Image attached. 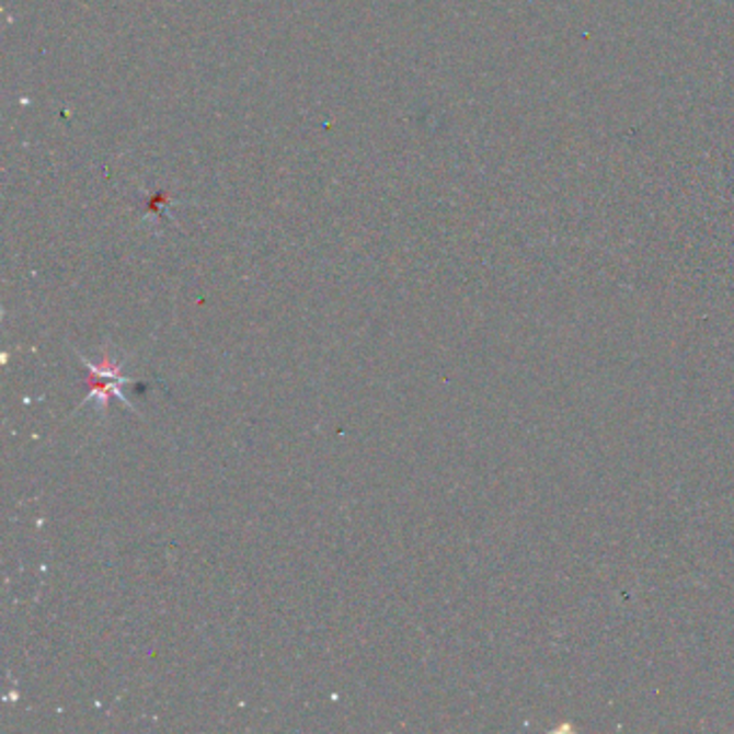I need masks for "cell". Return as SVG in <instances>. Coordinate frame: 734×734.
I'll return each instance as SVG.
<instances>
[{"instance_id": "6da1fadb", "label": "cell", "mask_w": 734, "mask_h": 734, "mask_svg": "<svg viewBox=\"0 0 734 734\" xmlns=\"http://www.w3.org/2000/svg\"><path fill=\"white\" fill-rule=\"evenodd\" d=\"M82 365L89 370L87 377V399H98L100 410L106 412L111 397H117L125 401L123 397L122 383H131L129 377H123L122 365L119 363H111L108 358H104L100 365L89 363L87 358H80ZM127 403V401H125Z\"/></svg>"}]
</instances>
